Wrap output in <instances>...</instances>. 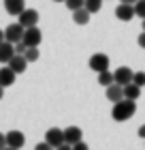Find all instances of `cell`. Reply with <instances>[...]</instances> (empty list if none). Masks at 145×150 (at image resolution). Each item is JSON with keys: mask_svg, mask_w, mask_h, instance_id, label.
Instances as JSON below:
<instances>
[{"mask_svg": "<svg viewBox=\"0 0 145 150\" xmlns=\"http://www.w3.org/2000/svg\"><path fill=\"white\" fill-rule=\"evenodd\" d=\"M64 4H66V9L77 11V9H81V6H85V0H64Z\"/></svg>", "mask_w": 145, "mask_h": 150, "instance_id": "21", "label": "cell"}, {"mask_svg": "<svg viewBox=\"0 0 145 150\" xmlns=\"http://www.w3.org/2000/svg\"><path fill=\"white\" fill-rule=\"evenodd\" d=\"M26 50H28V45H26L24 41H17L15 43V54H26Z\"/></svg>", "mask_w": 145, "mask_h": 150, "instance_id": "24", "label": "cell"}, {"mask_svg": "<svg viewBox=\"0 0 145 150\" xmlns=\"http://www.w3.org/2000/svg\"><path fill=\"white\" fill-rule=\"evenodd\" d=\"M34 150H56L51 144H47V142H41V144H36L34 146Z\"/></svg>", "mask_w": 145, "mask_h": 150, "instance_id": "25", "label": "cell"}, {"mask_svg": "<svg viewBox=\"0 0 145 150\" xmlns=\"http://www.w3.org/2000/svg\"><path fill=\"white\" fill-rule=\"evenodd\" d=\"M17 22L24 26V28H32V26L39 24V13L34 9H24L22 13L17 15Z\"/></svg>", "mask_w": 145, "mask_h": 150, "instance_id": "5", "label": "cell"}, {"mask_svg": "<svg viewBox=\"0 0 145 150\" xmlns=\"http://www.w3.org/2000/svg\"><path fill=\"white\" fill-rule=\"evenodd\" d=\"M124 97H126V99H132V101H137V99L141 97V86H137L134 81L126 84V86H124Z\"/></svg>", "mask_w": 145, "mask_h": 150, "instance_id": "17", "label": "cell"}, {"mask_svg": "<svg viewBox=\"0 0 145 150\" xmlns=\"http://www.w3.org/2000/svg\"><path fill=\"white\" fill-rule=\"evenodd\" d=\"M90 15H92V13H90L85 6H81V9L73 11V22L77 24V26H85V24L90 22Z\"/></svg>", "mask_w": 145, "mask_h": 150, "instance_id": "16", "label": "cell"}, {"mask_svg": "<svg viewBox=\"0 0 145 150\" xmlns=\"http://www.w3.org/2000/svg\"><path fill=\"white\" fill-rule=\"evenodd\" d=\"M22 41H24V43L28 45V47H39V45H41V41H43V32H41L36 26H32V28H26Z\"/></svg>", "mask_w": 145, "mask_h": 150, "instance_id": "3", "label": "cell"}, {"mask_svg": "<svg viewBox=\"0 0 145 150\" xmlns=\"http://www.w3.org/2000/svg\"><path fill=\"white\" fill-rule=\"evenodd\" d=\"M24 56H26V60H28V62H36L39 56H41V54H39V47H28Z\"/></svg>", "mask_w": 145, "mask_h": 150, "instance_id": "19", "label": "cell"}, {"mask_svg": "<svg viewBox=\"0 0 145 150\" xmlns=\"http://www.w3.org/2000/svg\"><path fill=\"white\" fill-rule=\"evenodd\" d=\"M2 41H6V39H4V30H0V43H2Z\"/></svg>", "mask_w": 145, "mask_h": 150, "instance_id": "32", "label": "cell"}, {"mask_svg": "<svg viewBox=\"0 0 145 150\" xmlns=\"http://www.w3.org/2000/svg\"><path fill=\"white\" fill-rule=\"evenodd\" d=\"M113 81H115V77H113V71H109V69H105V71H100L98 73V84L100 86H111L113 84Z\"/></svg>", "mask_w": 145, "mask_h": 150, "instance_id": "18", "label": "cell"}, {"mask_svg": "<svg viewBox=\"0 0 145 150\" xmlns=\"http://www.w3.org/2000/svg\"><path fill=\"white\" fill-rule=\"evenodd\" d=\"M13 56H15V43L2 41L0 43V62H9Z\"/></svg>", "mask_w": 145, "mask_h": 150, "instance_id": "15", "label": "cell"}, {"mask_svg": "<svg viewBox=\"0 0 145 150\" xmlns=\"http://www.w3.org/2000/svg\"><path fill=\"white\" fill-rule=\"evenodd\" d=\"M56 150H73V146H71V144H66V142H64V144H60V146H58Z\"/></svg>", "mask_w": 145, "mask_h": 150, "instance_id": "28", "label": "cell"}, {"mask_svg": "<svg viewBox=\"0 0 145 150\" xmlns=\"http://www.w3.org/2000/svg\"><path fill=\"white\" fill-rule=\"evenodd\" d=\"M120 2H128V4H134L137 0H120Z\"/></svg>", "mask_w": 145, "mask_h": 150, "instance_id": "33", "label": "cell"}, {"mask_svg": "<svg viewBox=\"0 0 145 150\" xmlns=\"http://www.w3.org/2000/svg\"><path fill=\"white\" fill-rule=\"evenodd\" d=\"M45 142H47V144H51L53 148H58L60 144H64V131H62V129H47Z\"/></svg>", "mask_w": 145, "mask_h": 150, "instance_id": "8", "label": "cell"}, {"mask_svg": "<svg viewBox=\"0 0 145 150\" xmlns=\"http://www.w3.org/2000/svg\"><path fill=\"white\" fill-rule=\"evenodd\" d=\"M15 77H17V73L13 71V69H11L9 64L0 69V86H4V88L13 86V84H15Z\"/></svg>", "mask_w": 145, "mask_h": 150, "instance_id": "13", "label": "cell"}, {"mask_svg": "<svg viewBox=\"0 0 145 150\" xmlns=\"http://www.w3.org/2000/svg\"><path fill=\"white\" fill-rule=\"evenodd\" d=\"M6 64H9V67H11V69L15 71L17 75H19V73H24L26 69H28V60H26L24 54H15V56H13Z\"/></svg>", "mask_w": 145, "mask_h": 150, "instance_id": "11", "label": "cell"}, {"mask_svg": "<svg viewBox=\"0 0 145 150\" xmlns=\"http://www.w3.org/2000/svg\"><path fill=\"white\" fill-rule=\"evenodd\" d=\"M134 112H137V101H132V99H126V97H124L122 101L113 103L111 118H113L115 122H126V120H130V118L134 116Z\"/></svg>", "mask_w": 145, "mask_h": 150, "instance_id": "1", "label": "cell"}, {"mask_svg": "<svg viewBox=\"0 0 145 150\" xmlns=\"http://www.w3.org/2000/svg\"><path fill=\"white\" fill-rule=\"evenodd\" d=\"M24 26L22 24H9V26H6V30H4V39L6 41H9V43H17V41H22L24 39Z\"/></svg>", "mask_w": 145, "mask_h": 150, "instance_id": "4", "label": "cell"}, {"mask_svg": "<svg viewBox=\"0 0 145 150\" xmlns=\"http://www.w3.org/2000/svg\"><path fill=\"white\" fill-rule=\"evenodd\" d=\"M109 62H111V60H109L107 54L98 52V54H92V56H90V62H88V64H90V69H92V71L100 73V71L109 69Z\"/></svg>", "mask_w": 145, "mask_h": 150, "instance_id": "2", "label": "cell"}, {"mask_svg": "<svg viewBox=\"0 0 145 150\" xmlns=\"http://www.w3.org/2000/svg\"><path fill=\"white\" fill-rule=\"evenodd\" d=\"M139 137H141V139H145V125H141V127H139Z\"/></svg>", "mask_w": 145, "mask_h": 150, "instance_id": "30", "label": "cell"}, {"mask_svg": "<svg viewBox=\"0 0 145 150\" xmlns=\"http://www.w3.org/2000/svg\"><path fill=\"white\" fill-rule=\"evenodd\" d=\"M105 97H107V101H111V103L122 101V99H124V86H120V84H115V81H113L111 86H107Z\"/></svg>", "mask_w": 145, "mask_h": 150, "instance_id": "10", "label": "cell"}, {"mask_svg": "<svg viewBox=\"0 0 145 150\" xmlns=\"http://www.w3.org/2000/svg\"><path fill=\"white\" fill-rule=\"evenodd\" d=\"M26 144V135L22 131H17V129H13V131L6 133V146L11 148H22Z\"/></svg>", "mask_w": 145, "mask_h": 150, "instance_id": "9", "label": "cell"}, {"mask_svg": "<svg viewBox=\"0 0 145 150\" xmlns=\"http://www.w3.org/2000/svg\"><path fill=\"white\" fill-rule=\"evenodd\" d=\"M2 97H4V86H0V101H2Z\"/></svg>", "mask_w": 145, "mask_h": 150, "instance_id": "31", "label": "cell"}, {"mask_svg": "<svg viewBox=\"0 0 145 150\" xmlns=\"http://www.w3.org/2000/svg\"><path fill=\"white\" fill-rule=\"evenodd\" d=\"M115 17L120 19V22H130L132 17H137V13H134V4L120 2V6L115 9Z\"/></svg>", "mask_w": 145, "mask_h": 150, "instance_id": "7", "label": "cell"}, {"mask_svg": "<svg viewBox=\"0 0 145 150\" xmlns=\"http://www.w3.org/2000/svg\"><path fill=\"white\" fill-rule=\"evenodd\" d=\"M6 146V135H2V133H0V150H2Z\"/></svg>", "mask_w": 145, "mask_h": 150, "instance_id": "29", "label": "cell"}, {"mask_svg": "<svg viewBox=\"0 0 145 150\" xmlns=\"http://www.w3.org/2000/svg\"><path fill=\"white\" fill-rule=\"evenodd\" d=\"M137 43H139V47H143V50H145V30H143L141 35H139V39H137Z\"/></svg>", "mask_w": 145, "mask_h": 150, "instance_id": "27", "label": "cell"}, {"mask_svg": "<svg viewBox=\"0 0 145 150\" xmlns=\"http://www.w3.org/2000/svg\"><path fill=\"white\" fill-rule=\"evenodd\" d=\"M4 9L9 15H19L24 9H26V0H4Z\"/></svg>", "mask_w": 145, "mask_h": 150, "instance_id": "14", "label": "cell"}, {"mask_svg": "<svg viewBox=\"0 0 145 150\" xmlns=\"http://www.w3.org/2000/svg\"><path fill=\"white\" fill-rule=\"evenodd\" d=\"M132 81H134L137 86H141V88H143V86H145V71H137V73H134V77H132Z\"/></svg>", "mask_w": 145, "mask_h": 150, "instance_id": "23", "label": "cell"}, {"mask_svg": "<svg viewBox=\"0 0 145 150\" xmlns=\"http://www.w3.org/2000/svg\"><path fill=\"white\" fill-rule=\"evenodd\" d=\"M83 139V131H81L79 127H66L64 129V142L66 144H77V142Z\"/></svg>", "mask_w": 145, "mask_h": 150, "instance_id": "12", "label": "cell"}, {"mask_svg": "<svg viewBox=\"0 0 145 150\" xmlns=\"http://www.w3.org/2000/svg\"><path fill=\"white\" fill-rule=\"evenodd\" d=\"M134 13H137V17H145V0H137L134 2Z\"/></svg>", "mask_w": 145, "mask_h": 150, "instance_id": "22", "label": "cell"}, {"mask_svg": "<svg viewBox=\"0 0 145 150\" xmlns=\"http://www.w3.org/2000/svg\"><path fill=\"white\" fill-rule=\"evenodd\" d=\"M2 150H19V148H11V146H4Z\"/></svg>", "mask_w": 145, "mask_h": 150, "instance_id": "34", "label": "cell"}, {"mask_svg": "<svg viewBox=\"0 0 145 150\" xmlns=\"http://www.w3.org/2000/svg\"><path fill=\"white\" fill-rule=\"evenodd\" d=\"M113 77H115V84L126 86V84H130V81H132L134 71L130 69V67H117V69L113 71Z\"/></svg>", "mask_w": 145, "mask_h": 150, "instance_id": "6", "label": "cell"}, {"mask_svg": "<svg viewBox=\"0 0 145 150\" xmlns=\"http://www.w3.org/2000/svg\"><path fill=\"white\" fill-rule=\"evenodd\" d=\"M73 150H90V148H88L85 142L81 139V142H77V144H73Z\"/></svg>", "mask_w": 145, "mask_h": 150, "instance_id": "26", "label": "cell"}, {"mask_svg": "<svg viewBox=\"0 0 145 150\" xmlns=\"http://www.w3.org/2000/svg\"><path fill=\"white\" fill-rule=\"evenodd\" d=\"M102 6V0H85V9L90 13H98Z\"/></svg>", "mask_w": 145, "mask_h": 150, "instance_id": "20", "label": "cell"}, {"mask_svg": "<svg viewBox=\"0 0 145 150\" xmlns=\"http://www.w3.org/2000/svg\"><path fill=\"white\" fill-rule=\"evenodd\" d=\"M143 30H145V17H143Z\"/></svg>", "mask_w": 145, "mask_h": 150, "instance_id": "35", "label": "cell"}, {"mask_svg": "<svg viewBox=\"0 0 145 150\" xmlns=\"http://www.w3.org/2000/svg\"><path fill=\"white\" fill-rule=\"evenodd\" d=\"M53 2H64V0H53Z\"/></svg>", "mask_w": 145, "mask_h": 150, "instance_id": "36", "label": "cell"}]
</instances>
